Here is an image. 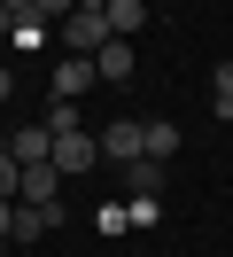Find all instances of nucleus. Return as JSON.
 Returning a JSON list of instances; mask_svg holds the SVG:
<instances>
[{
  "label": "nucleus",
  "mask_w": 233,
  "mask_h": 257,
  "mask_svg": "<svg viewBox=\"0 0 233 257\" xmlns=\"http://www.w3.org/2000/svg\"><path fill=\"white\" fill-rule=\"evenodd\" d=\"M210 109H217V117H233V63H217V70H210Z\"/></svg>",
  "instance_id": "f8f14e48"
},
{
  "label": "nucleus",
  "mask_w": 233,
  "mask_h": 257,
  "mask_svg": "<svg viewBox=\"0 0 233 257\" xmlns=\"http://www.w3.org/2000/svg\"><path fill=\"white\" fill-rule=\"evenodd\" d=\"M0 156H8V133H0Z\"/></svg>",
  "instance_id": "6ab92c4d"
},
{
  "label": "nucleus",
  "mask_w": 233,
  "mask_h": 257,
  "mask_svg": "<svg viewBox=\"0 0 233 257\" xmlns=\"http://www.w3.org/2000/svg\"><path fill=\"white\" fill-rule=\"evenodd\" d=\"M47 86H55V101H78L93 86V63H86V55H62V63L47 70Z\"/></svg>",
  "instance_id": "39448f33"
},
{
  "label": "nucleus",
  "mask_w": 233,
  "mask_h": 257,
  "mask_svg": "<svg viewBox=\"0 0 233 257\" xmlns=\"http://www.w3.org/2000/svg\"><path fill=\"white\" fill-rule=\"evenodd\" d=\"M140 133H148V156H155V164L179 156V125H171V117H140Z\"/></svg>",
  "instance_id": "9d476101"
},
{
  "label": "nucleus",
  "mask_w": 233,
  "mask_h": 257,
  "mask_svg": "<svg viewBox=\"0 0 233 257\" xmlns=\"http://www.w3.org/2000/svg\"><path fill=\"white\" fill-rule=\"evenodd\" d=\"M47 32H55V24H39V16H24V24H16L8 39H16V47H47Z\"/></svg>",
  "instance_id": "ddd939ff"
},
{
  "label": "nucleus",
  "mask_w": 233,
  "mask_h": 257,
  "mask_svg": "<svg viewBox=\"0 0 233 257\" xmlns=\"http://www.w3.org/2000/svg\"><path fill=\"white\" fill-rule=\"evenodd\" d=\"M109 39H117V32H109L101 8H70V16H62V55H86V63H93Z\"/></svg>",
  "instance_id": "f257e3e1"
},
{
  "label": "nucleus",
  "mask_w": 233,
  "mask_h": 257,
  "mask_svg": "<svg viewBox=\"0 0 233 257\" xmlns=\"http://www.w3.org/2000/svg\"><path fill=\"white\" fill-rule=\"evenodd\" d=\"M47 164H55L62 179L93 172V164H101V141H93V125H78V133H55V148H47Z\"/></svg>",
  "instance_id": "f03ea898"
},
{
  "label": "nucleus",
  "mask_w": 233,
  "mask_h": 257,
  "mask_svg": "<svg viewBox=\"0 0 233 257\" xmlns=\"http://www.w3.org/2000/svg\"><path fill=\"white\" fill-rule=\"evenodd\" d=\"M132 70H140L132 63V39H109V47L93 55V78H109V86H132Z\"/></svg>",
  "instance_id": "423d86ee"
},
{
  "label": "nucleus",
  "mask_w": 233,
  "mask_h": 257,
  "mask_svg": "<svg viewBox=\"0 0 233 257\" xmlns=\"http://www.w3.org/2000/svg\"><path fill=\"white\" fill-rule=\"evenodd\" d=\"M8 94H16V70H8V63H0V101H8Z\"/></svg>",
  "instance_id": "f3484780"
},
{
  "label": "nucleus",
  "mask_w": 233,
  "mask_h": 257,
  "mask_svg": "<svg viewBox=\"0 0 233 257\" xmlns=\"http://www.w3.org/2000/svg\"><path fill=\"white\" fill-rule=\"evenodd\" d=\"M31 16H39V24H62V16H70V0H31Z\"/></svg>",
  "instance_id": "2eb2a0df"
},
{
  "label": "nucleus",
  "mask_w": 233,
  "mask_h": 257,
  "mask_svg": "<svg viewBox=\"0 0 233 257\" xmlns=\"http://www.w3.org/2000/svg\"><path fill=\"white\" fill-rule=\"evenodd\" d=\"M47 148H55V133H47V125H24V133H8V156H16V164H47Z\"/></svg>",
  "instance_id": "6e6552de"
},
{
  "label": "nucleus",
  "mask_w": 233,
  "mask_h": 257,
  "mask_svg": "<svg viewBox=\"0 0 233 257\" xmlns=\"http://www.w3.org/2000/svg\"><path fill=\"white\" fill-rule=\"evenodd\" d=\"M101 16H109V32H117V39H132L140 24H148V0H101Z\"/></svg>",
  "instance_id": "1a4fd4ad"
},
{
  "label": "nucleus",
  "mask_w": 233,
  "mask_h": 257,
  "mask_svg": "<svg viewBox=\"0 0 233 257\" xmlns=\"http://www.w3.org/2000/svg\"><path fill=\"white\" fill-rule=\"evenodd\" d=\"M124 187H132V195H163V164H155V156H132V164H124Z\"/></svg>",
  "instance_id": "9b49d317"
},
{
  "label": "nucleus",
  "mask_w": 233,
  "mask_h": 257,
  "mask_svg": "<svg viewBox=\"0 0 233 257\" xmlns=\"http://www.w3.org/2000/svg\"><path fill=\"white\" fill-rule=\"evenodd\" d=\"M16 195H24V203H55L62 172H55V164H24V187H16Z\"/></svg>",
  "instance_id": "0eeeda50"
},
{
  "label": "nucleus",
  "mask_w": 233,
  "mask_h": 257,
  "mask_svg": "<svg viewBox=\"0 0 233 257\" xmlns=\"http://www.w3.org/2000/svg\"><path fill=\"white\" fill-rule=\"evenodd\" d=\"M86 125V117H78V101H55V109H47V133H78Z\"/></svg>",
  "instance_id": "4468645a"
},
{
  "label": "nucleus",
  "mask_w": 233,
  "mask_h": 257,
  "mask_svg": "<svg viewBox=\"0 0 233 257\" xmlns=\"http://www.w3.org/2000/svg\"><path fill=\"white\" fill-rule=\"evenodd\" d=\"M93 141H101V164H132V156H148V133H140V117H117V125H93Z\"/></svg>",
  "instance_id": "7ed1b4c3"
},
{
  "label": "nucleus",
  "mask_w": 233,
  "mask_h": 257,
  "mask_svg": "<svg viewBox=\"0 0 233 257\" xmlns=\"http://www.w3.org/2000/svg\"><path fill=\"white\" fill-rule=\"evenodd\" d=\"M8 218H16V203H8V195H0V241H8Z\"/></svg>",
  "instance_id": "dca6fc26"
},
{
  "label": "nucleus",
  "mask_w": 233,
  "mask_h": 257,
  "mask_svg": "<svg viewBox=\"0 0 233 257\" xmlns=\"http://www.w3.org/2000/svg\"><path fill=\"white\" fill-rule=\"evenodd\" d=\"M55 218H62V203H16L8 241H39V234H55Z\"/></svg>",
  "instance_id": "20e7f679"
},
{
  "label": "nucleus",
  "mask_w": 233,
  "mask_h": 257,
  "mask_svg": "<svg viewBox=\"0 0 233 257\" xmlns=\"http://www.w3.org/2000/svg\"><path fill=\"white\" fill-rule=\"evenodd\" d=\"M70 8H101V0H70Z\"/></svg>",
  "instance_id": "a211bd4d"
}]
</instances>
